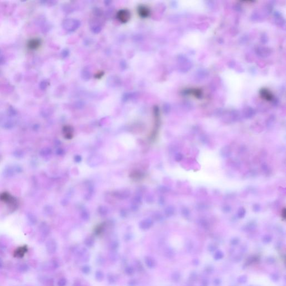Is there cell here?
<instances>
[{
	"instance_id": "obj_15",
	"label": "cell",
	"mask_w": 286,
	"mask_h": 286,
	"mask_svg": "<svg viewBox=\"0 0 286 286\" xmlns=\"http://www.w3.org/2000/svg\"><path fill=\"white\" fill-rule=\"evenodd\" d=\"M67 280H66V278H60V279L59 280L58 282V286H66V284H67Z\"/></svg>"
},
{
	"instance_id": "obj_13",
	"label": "cell",
	"mask_w": 286,
	"mask_h": 286,
	"mask_svg": "<svg viewBox=\"0 0 286 286\" xmlns=\"http://www.w3.org/2000/svg\"><path fill=\"white\" fill-rule=\"evenodd\" d=\"M85 244L87 247H92L94 244V240H93L92 239H91V238L87 239L85 241Z\"/></svg>"
},
{
	"instance_id": "obj_21",
	"label": "cell",
	"mask_w": 286,
	"mask_h": 286,
	"mask_svg": "<svg viewBox=\"0 0 286 286\" xmlns=\"http://www.w3.org/2000/svg\"><path fill=\"white\" fill-rule=\"evenodd\" d=\"M119 244L117 242H114L111 245V249L112 250H116L117 249Z\"/></svg>"
},
{
	"instance_id": "obj_14",
	"label": "cell",
	"mask_w": 286,
	"mask_h": 286,
	"mask_svg": "<svg viewBox=\"0 0 286 286\" xmlns=\"http://www.w3.org/2000/svg\"><path fill=\"white\" fill-rule=\"evenodd\" d=\"M135 268H136V269H137V271H139V272H141L143 269V265L139 261H136V263H135Z\"/></svg>"
},
{
	"instance_id": "obj_16",
	"label": "cell",
	"mask_w": 286,
	"mask_h": 286,
	"mask_svg": "<svg viewBox=\"0 0 286 286\" xmlns=\"http://www.w3.org/2000/svg\"><path fill=\"white\" fill-rule=\"evenodd\" d=\"M82 271L83 273L88 274L91 271V268L88 265H85L82 268Z\"/></svg>"
},
{
	"instance_id": "obj_19",
	"label": "cell",
	"mask_w": 286,
	"mask_h": 286,
	"mask_svg": "<svg viewBox=\"0 0 286 286\" xmlns=\"http://www.w3.org/2000/svg\"><path fill=\"white\" fill-rule=\"evenodd\" d=\"M107 278H108V281L109 283H110L113 284V283H114L115 282V279L114 277H113L112 275L108 274V277H107Z\"/></svg>"
},
{
	"instance_id": "obj_18",
	"label": "cell",
	"mask_w": 286,
	"mask_h": 286,
	"mask_svg": "<svg viewBox=\"0 0 286 286\" xmlns=\"http://www.w3.org/2000/svg\"><path fill=\"white\" fill-rule=\"evenodd\" d=\"M103 229H104V226H103L102 224H101V225H100L99 226H98L96 228V233L97 234H100L101 233V232L102 231Z\"/></svg>"
},
{
	"instance_id": "obj_4",
	"label": "cell",
	"mask_w": 286,
	"mask_h": 286,
	"mask_svg": "<svg viewBox=\"0 0 286 286\" xmlns=\"http://www.w3.org/2000/svg\"><path fill=\"white\" fill-rule=\"evenodd\" d=\"M27 247H25V246H24V247H20L19 248H18L17 250H16L15 252L14 255L15 257L21 258L23 257V256H24V254H25L26 252H27Z\"/></svg>"
},
{
	"instance_id": "obj_2",
	"label": "cell",
	"mask_w": 286,
	"mask_h": 286,
	"mask_svg": "<svg viewBox=\"0 0 286 286\" xmlns=\"http://www.w3.org/2000/svg\"><path fill=\"white\" fill-rule=\"evenodd\" d=\"M138 14L140 16L143 18H146L150 14V10L149 8L146 6L140 5L139 6L138 8Z\"/></svg>"
},
{
	"instance_id": "obj_6",
	"label": "cell",
	"mask_w": 286,
	"mask_h": 286,
	"mask_svg": "<svg viewBox=\"0 0 286 286\" xmlns=\"http://www.w3.org/2000/svg\"><path fill=\"white\" fill-rule=\"evenodd\" d=\"M64 137L68 139H71L73 136V129L70 126H66L64 129Z\"/></svg>"
},
{
	"instance_id": "obj_12",
	"label": "cell",
	"mask_w": 286,
	"mask_h": 286,
	"mask_svg": "<svg viewBox=\"0 0 286 286\" xmlns=\"http://www.w3.org/2000/svg\"><path fill=\"white\" fill-rule=\"evenodd\" d=\"M28 269H29V267L26 264H23L19 268V271L21 272H25L28 270Z\"/></svg>"
},
{
	"instance_id": "obj_9",
	"label": "cell",
	"mask_w": 286,
	"mask_h": 286,
	"mask_svg": "<svg viewBox=\"0 0 286 286\" xmlns=\"http://www.w3.org/2000/svg\"><path fill=\"white\" fill-rule=\"evenodd\" d=\"M125 272L126 274H128V275H132L134 274L135 271H134V269L132 267L128 266L125 268Z\"/></svg>"
},
{
	"instance_id": "obj_20",
	"label": "cell",
	"mask_w": 286,
	"mask_h": 286,
	"mask_svg": "<svg viewBox=\"0 0 286 286\" xmlns=\"http://www.w3.org/2000/svg\"><path fill=\"white\" fill-rule=\"evenodd\" d=\"M137 283H138V282H137L136 280L132 279L129 282L128 284H129V286H136L137 285Z\"/></svg>"
},
{
	"instance_id": "obj_11",
	"label": "cell",
	"mask_w": 286,
	"mask_h": 286,
	"mask_svg": "<svg viewBox=\"0 0 286 286\" xmlns=\"http://www.w3.org/2000/svg\"><path fill=\"white\" fill-rule=\"evenodd\" d=\"M262 95L263 96V97H264L265 99L267 100H269L272 98V95L270 93H269L268 91H264L263 90V92L262 93Z\"/></svg>"
},
{
	"instance_id": "obj_22",
	"label": "cell",
	"mask_w": 286,
	"mask_h": 286,
	"mask_svg": "<svg viewBox=\"0 0 286 286\" xmlns=\"http://www.w3.org/2000/svg\"><path fill=\"white\" fill-rule=\"evenodd\" d=\"M2 265H3L2 262V261H1V259H0V268H1L2 267Z\"/></svg>"
},
{
	"instance_id": "obj_5",
	"label": "cell",
	"mask_w": 286,
	"mask_h": 286,
	"mask_svg": "<svg viewBox=\"0 0 286 286\" xmlns=\"http://www.w3.org/2000/svg\"><path fill=\"white\" fill-rule=\"evenodd\" d=\"M40 45V42L39 40L36 39L31 40L28 43V46L31 49H36L38 48Z\"/></svg>"
},
{
	"instance_id": "obj_7",
	"label": "cell",
	"mask_w": 286,
	"mask_h": 286,
	"mask_svg": "<svg viewBox=\"0 0 286 286\" xmlns=\"http://www.w3.org/2000/svg\"><path fill=\"white\" fill-rule=\"evenodd\" d=\"M145 263L147 266L150 268L154 267L155 265V261L149 256H146L145 258Z\"/></svg>"
},
{
	"instance_id": "obj_10",
	"label": "cell",
	"mask_w": 286,
	"mask_h": 286,
	"mask_svg": "<svg viewBox=\"0 0 286 286\" xmlns=\"http://www.w3.org/2000/svg\"><path fill=\"white\" fill-rule=\"evenodd\" d=\"M143 175L141 174V173H138V172H134V173H132L131 174V177L133 178L134 179H135V180H139V179H140L141 178L143 177Z\"/></svg>"
},
{
	"instance_id": "obj_17",
	"label": "cell",
	"mask_w": 286,
	"mask_h": 286,
	"mask_svg": "<svg viewBox=\"0 0 286 286\" xmlns=\"http://www.w3.org/2000/svg\"><path fill=\"white\" fill-rule=\"evenodd\" d=\"M113 252H112V253H110V258H111V260H113V261H115L117 260V253L115 252V250H112Z\"/></svg>"
},
{
	"instance_id": "obj_1",
	"label": "cell",
	"mask_w": 286,
	"mask_h": 286,
	"mask_svg": "<svg viewBox=\"0 0 286 286\" xmlns=\"http://www.w3.org/2000/svg\"><path fill=\"white\" fill-rule=\"evenodd\" d=\"M117 16L119 21L122 23H126V22L129 21L130 17V14L128 10H121L118 12Z\"/></svg>"
},
{
	"instance_id": "obj_3",
	"label": "cell",
	"mask_w": 286,
	"mask_h": 286,
	"mask_svg": "<svg viewBox=\"0 0 286 286\" xmlns=\"http://www.w3.org/2000/svg\"><path fill=\"white\" fill-rule=\"evenodd\" d=\"M57 249V244L54 241H49L46 244L47 251L50 254H53L56 251Z\"/></svg>"
},
{
	"instance_id": "obj_8",
	"label": "cell",
	"mask_w": 286,
	"mask_h": 286,
	"mask_svg": "<svg viewBox=\"0 0 286 286\" xmlns=\"http://www.w3.org/2000/svg\"><path fill=\"white\" fill-rule=\"evenodd\" d=\"M96 279L98 281H102L104 278V273L101 271H97L95 274Z\"/></svg>"
}]
</instances>
